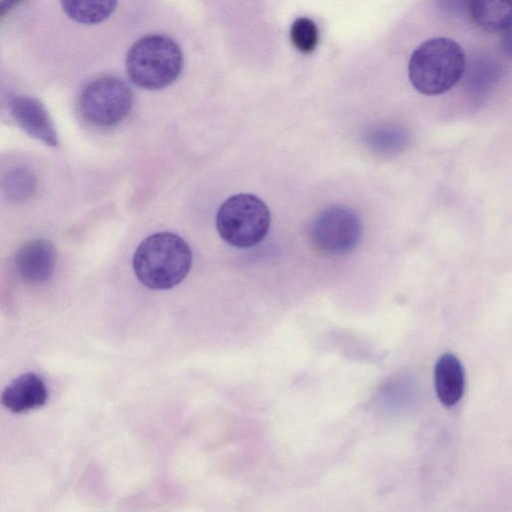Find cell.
Returning a JSON list of instances; mask_svg holds the SVG:
<instances>
[{"instance_id":"cell-17","label":"cell","mask_w":512,"mask_h":512,"mask_svg":"<svg viewBox=\"0 0 512 512\" xmlns=\"http://www.w3.org/2000/svg\"><path fill=\"white\" fill-rule=\"evenodd\" d=\"M21 1L22 0H2V3H1V15L3 16L13 6L17 5Z\"/></svg>"},{"instance_id":"cell-2","label":"cell","mask_w":512,"mask_h":512,"mask_svg":"<svg viewBox=\"0 0 512 512\" xmlns=\"http://www.w3.org/2000/svg\"><path fill=\"white\" fill-rule=\"evenodd\" d=\"M466 57L462 47L447 37L431 38L412 53L408 75L413 87L425 95L450 90L462 77Z\"/></svg>"},{"instance_id":"cell-6","label":"cell","mask_w":512,"mask_h":512,"mask_svg":"<svg viewBox=\"0 0 512 512\" xmlns=\"http://www.w3.org/2000/svg\"><path fill=\"white\" fill-rule=\"evenodd\" d=\"M362 236V223L351 208L332 206L320 212L310 229V242L324 255H343L353 250Z\"/></svg>"},{"instance_id":"cell-9","label":"cell","mask_w":512,"mask_h":512,"mask_svg":"<svg viewBox=\"0 0 512 512\" xmlns=\"http://www.w3.org/2000/svg\"><path fill=\"white\" fill-rule=\"evenodd\" d=\"M48 389L43 379L34 372L14 378L3 390L1 402L13 413H24L46 404Z\"/></svg>"},{"instance_id":"cell-15","label":"cell","mask_w":512,"mask_h":512,"mask_svg":"<svg viewBox=\"0 0 512 512\" xmlns=\"http://www.w3.org/2000/svg\"><path fill=\"white\" fill-rule=\"evenodd\" d=\"M441 10L450 15L468 12L470 0H436Z\"/></svg>"},{"instance_id":"cell-11","label":"cell","mask_w":512,"mask_h":512,"mask_svg":"<svg viewBox=\"0 0 512 512\" xmlns=\"http://www.w3.org/2000/svg\"><path fill=\"white\" fill-rule=\"evenodd\" d=\"M468 14L486 32L503 31L512 21V0H470Z\"/></svg>"},{"instance_id":"cell-7","label":"cell","mask_w":512,"mask_h":512,"mask_svg":"<svg viewBox=\"0 0 512 512\" xmlns=\"http://www.w3.org/2000/svg\"><path fill=\"white\" fill-rule=\"evenodd\" d=\"M10 109L24 132L48 146H58L56 129L40 101L28 96H16L11 99Z\"/></svg>"},{"instance_id":"cell-3","label":"cell","mask_w":512,"mask_h":512,"mask_svg":"<svg viewBox=\"0 0 512 512\" xmlns=\"http://www.w3.org/2000/svg\"><path fill=\"white\" fill-rule=\"evenodd\" d=\"M183 67L178 44L164 35H147L129 49L126 71L130 80L146 90H159L172 84Z\"/></svg>"},{"instance_id":"cell-14","label":"cell","mask_w":512,"mask_h":512,"mask_svg":"<svg viewBox=\"0 0 512 512\" xmlns=\"http://www.w3.org/2000/svg\"><path fill=\"white\" fill-rule=\"evenodd\" d=\"M290 38L294 47L305 54L313 52L318 44L319 34L316 24L309 18H297L291 26Z\"/></svg>"},{"instance_id":"cell-13","label":"cell","mask_w":512,"mask_h":512,"mask_svg":"<svg viewBox=\"0 0 512 512\" xmlns=\"http://www.w3.org/2000/svg\"><path fill=\"white\" fill-rule=\"evenodd\" d=\"M3 189L10 199L25 200L34 194L36 178L31 171L17 168L7 174L3 182Z\"/></svg>"},{"instance_id":"cell-4","label":"cell","mask_w":512,"mask_h":512,"mask_svg":"<svg viewBox=\"0 0 512 512\" xmlns=\"http://www.w3.org/2000/svg\"><path fill=\"white\" fill-rule=\"evenodd\" d=\"M270 227V211L259 197L250 193L226 199L216 214V228L221 238L238 248L259 244Z\"/></svg>"},{"instance_id":"cell-8","label":"cell","mask_w":512,"mask_h":512,"mask_svg":"<svg viewBox=\"0 0 512 512\" xmlns=\"http://www.w3.org/2000/svg\"><path fill=\"white\" fill-rule=\"evenodd\" d=\"M55 264L56 250L53 244L45 239L25 243L15 256L18 274L30 283H42L50 279Z\"/></svg>"},{"instance_id":"cell-10","label":"cell","mask_w":512,"mask_h":512,"mask_svg":"<svg viewBox=\"0 0 512 512\" xmlns=\"http://www.w3.org/2000/svg\"><path fill=\"white\" fill-rule=\"evenodd\" d=\"M434 383L438 399L443 405L450 407L461 399L465 377L463 367L456 356L446 353L437 360Z\"/></svg>"},{"instance_id":"cell-1","label":"cell","mask_w":512,"mask_h":512,"mask_svg":"<svg viewBox=\"0 0 512 512\" xmlns=\"http://www.w3.org/2000/svg\"><path fill=\"white\" fill-rule=\"evenodd\" d=\"M137 279L153 290H167L184 280L192 265L187 242L172 232H157L146 237L133 255Z\"/></svg>"},{"instance_id":"cell-12","label":"cell","mask_w":512,"mask_h":512,"mask_svg":"<svg viewBox=\"0 0 512 512\" xmlns=\"http://www.w3.org/2000/svg\"><path fill=\"white\" fill-rule=\"evenodd\" d=\"M118 0H61L64 13L73 21L92 25L106 20Z\"/></svg>"},{"instance_id":"cell-16","label":"cell","mask_w":512,"mask_h":512,"mask_svg":"<svg viewBox=\"0 0 512 512\" xmlns=\"http://www.w3.org/2000/svg\"><path fill=\"white\" fill-rule=\"evenodd\" d=\"M501 47L505 54L512 59V21L502 31Z\"/></svg>"},{"instance_id":"cell-5","label":"cell","mask_w":512,"mask_h":512,"mask_svg":"<svg viewBox=\"0 0 512 512\" xmlns=\"http://www.w3.org/2000/svg\"><path fill=\"white\" fill-rule=\"evenodd\" d=\"M133 94L127 84L112 76L97 78L81 91L79 107L83 118L99 127L114 126L131 111Z\"/></svg>"}]
</instances>
